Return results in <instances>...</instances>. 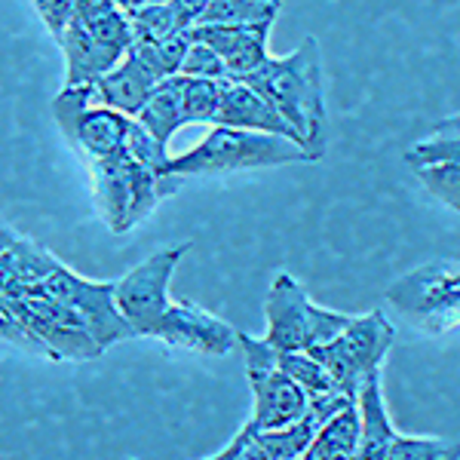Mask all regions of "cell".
I'll list each match as a JSON object with an SVG mask.
<instances>
[{
    "mask_svg": "<svg viewBox=\"0 0 460 460\" xmlns=\"http://www.w3.org/2000/svg\"><path fill=\"white\" fill-rule=\"evenodd\" d=\"M212 126H234V129H252V132H270V136H286L301 145L298 132L288 126V120L279 114L258 89H252L243 80H227L225 99H221L218 117Z\"/></svg>",
    "mask_w": 460,
    "mask_h": 460,
    "instance_id": "9a60e30c",
    "label": "cell"
},
{
    "mask_svg": "<svg viewBox=\"0 0 460 460\" xmlns=\"http://www.w3.org/2000/svg\"><path fill=\"white\" fill-rule=\"evenodd\" d=\"M0 335H4L6 344L19 347V350H25V353H31V356H40V359L56 362V356H53V350H49L47 341L37 335L34 329H28L25 323H19L16 316L0 314Z\"/></svg>",
    "mask_w": 460,
    "mask_h": 460,
    "instance_id": "f1b7e54d",
    "label": "cell"
},
{
    "mask_svg": "<svg viewBox=\"0 0 460 460\" xmlns=\"http://www.w3.org/2000/svg\"><path fill=\"white\" fill-rule=\"evenodd\" d=\"M387 460H460V442L433 436H396Z\"/></svg>",
    "mask_w": 460,
    "mask_h": 460,
    "instance_id": "4316f807",
    "label": "cell"
},
{
    "mask_svg": "<svg viewBox=\"0 0 460 460\" xmlns=\"http://www.w3.org/2000/svg\"><path fill=\"white\" fill-rule=\"evenodd\" d=\"M181 74L184 77H209V80H230V71H227V62L221 58L209 43L197 40L190 43L188 56L181 62Z\"/></svg>",
    "mask_w": 460,
    "mask_h": 460,
    "instance_id": "83f0119b",
    "label": "cell"
},
{
    "mask_svg": "<svg viewBox=\"0 0 460 460\" xmlns=\"http://www.w3.org/2000/svg\"><path fill=\"white\" fill-rule=\"evenodd\" d=\"M227 80L184 77V120L188 123H215L225 99Z\"/></svg>",
    "mask_w": 460,
    "mask_h": 460,
    "instance_id": "cb8c5ba5",
    "label": "cell"
},
{
    "mask_svg": "<svg viewBox=\"0 0 460 460\" xmlns=\"http://www.w3.org/2000/svg\"><path fill=\"white\" fill-rule=\"evenodd\" d=\"M86 172L93 178L95 209H99L111 234H126V230L142 225L160 206V199L175 190L151 166L132 157L129 147L93 163Z\"/></svg>",
    "mask_w": 460,
    "mask_h": 460,
    "instance_id": "3957f363",
    "label": "cell"
},
{
    "mask_svg": "<svg viewBox=\"0 0 460 460\" xmlns=\"http://www.w3.org/2000/svg\"><path fill=\"white\" fill-rule=\"evenodd\" d=\"M4 295H47V298L65 304V307L74 310V314L89 325V332H93L95 341L102 344V350H108L117 341L136 338L132 325L126 323V316L120 314V307H117L114 283L84 279L80 273H74L71 267H65L62 261H58V267L43 283L4 288Z\"/></svg>",
    "mask_w": 460,
    "mask_h": 460,
    "instance_id": "9c48e42d",
    "label": "cell"
},
{
    "mask_svg": "<svg viewBox=\"0 0 460 460\" xmlns=\"http://www.w3.org/2000/svg\"><path fill=\"white\" fill-rule=\"evenodd\" d=\"M160 80L154 77L151 71L145 68L132 53L123 56V62L117 68H111L105 77L95 80L93 89H95V102L99 105H108L120 114H129V117H138L142 108L147 105V99L154 95Z\"/></svg>",
    "mask_w": 460,
    "mask_h": 460,
    "instance_id": "2e32d148",
    "label": "cell"
},
{
    "mask_svg": "<svg viewBox=\"0 0 460 460\" xmlns=\"http://www.w3.org/2000/svg\"><path fill=\"white\" fill-rule=\"evenodd\" d=\"M283 0H212L199 25H273Z\"/></svg>",
    "mask_w": 460,
    "mask_h": 460,
    "instance_id": "44dd1931",
    "label": "cell"
},
{
    "mask_svg": "<svg viewBox=\"0 0 460 460\" xmlns=\"http://www.w3.org/2000/svg\"><path fill=\"white\" fill-rule=\"evenodd\" d=\"M31 6L53 37H62L65 28L74 22V0H31Z\"/></svg>",
    "mask_w": 460,
    "mask_h": 460,
    "instance_id": "4dcf8cb0",
    "label": "cell"
},
{
    "mask_svg": "<svg viewBox=\"0 0 460 460\" xmlns=\"http://www.w3.org/2000/svg\"><path fill=\"white\" fill-rule=\"evenodd\" d=\"M264 319V341L270 347H277V350H314L319 344L335 341L353 323L350 314L325 310L310 301L304 286L286 270H279L273 277L270 288H267Z\"/></svg>",
    "mask_w": 460,
    "mask_h": 460,
    "instance_id": "277c9868",
    "label": "cell"
},
{
    "mask_svg": "<svg viewBox=\"0 0 460 460\" xmlns=\"http://www.w3.org/2000/svg\"><path fill=\"white\" fill-rule=\"evenodd\" d=\"M442 160H460V114L439 120L424 138H418L405 151V163L411 169L427 166V163H442Z\"/></svg>",
    "mask_w": 460,
    "mask_h": 460,
    "instance_id": "7402d4cb",
    "label": "cell"
},
{
    "mask_svg": "<svg viewBox=\"0 0 460 460\" xmlns=\"http://www.w3.org/2000/svg\"><path fill=\"white\" fill-rule=\"evenodd\" d=\"M147 4H160V0H117V6H120V10H138V6H147Z\"/></svg>",
    "mask_w": 460,
    "mask_h": 460,
    "instance_id": "836d02e7",
    "label": "cell"
},
{
    "mask_svg": "<svg viewBox=\"0 0 460 460\" xmlns=\"http://www.w3.org/2000/svg\"><path fill=\"white\" fill-rule=\"evenodd\" d=\"M56 43L65 56V86H93L111 68H117L126 56L120 49L102 43L80 19H74L62 37H56Z\"/></svg>",
    "mask_w": 460,
    "mask_h": 460,
    "instance_id": "5bb4252c",
    "label": "cell"
},
{
    "mask_svg": "<svg viewBox=\"0 0 460 460\" xmlns=\"http://www.w3.org/2000/svg\"><path fill=\"white\" fill-rule=\"evenodd\" d=\"M151 338H157L166 347H175V350L203 356H225L240 344V332L234 325H227L221 316L209 314L206 307L188 298H172Z\"/></svg>",
    "mask_w": 460,
    "mask_h": 460,
    "instance_id": "7c38bea8",
    "label": "cell"
},
{
    "mask_svg": "<svg viewBox=\"0 0 460 460\" xmlns=\"http://www.w3.org/2000/svg\"><path fill=\"white\" fill-rule=\"evenodd\" d=\"M129 19H132V28H136V40H166V37H172L178 31H188V28H181V22H178L169 0L129 10ZM190 31H194V28H190Z\"/></svg>",
    "mask_w": 460,
    "mask_h": 460,
    "instance_id": "d4e9b609",
    "label": "cell"
},
{
    "mask_svg": "<svg viewBox=\"0 0 460 460\" xmlns=\"http://www.w3.org/2000/svg\"><path fill=\"white\" fill-rule=\"evenodd\" d=\"M111 10H117V0H74V19L80 22H89Z\"/></svg>",
    "mask_w": 460,
    "mask_h": 460,
    "instance_id": "d6a6232c",
    "label": "cell"
},
{
    "mask_svg": "<svg viewBox=\"0 0 460 460\" xmlns=\"http://www.w3.org/2000/svg\"><path fill=\"white\" fill-rule=\"evenodd\" d=\"M393 341H396V332H393L390 319L381 310H372L366 316H353V323L335 341L319 344L310 353L329 368L338 390L359 399V387L366 384V377L381 375Z\"/></svg>",
    "mask_w": 460,
    "mask_h": 460,
    "instance_id": "ba28073f",
    "label": "cell"
},
{
    "mask_svg": "<svg viewBox=\"0 0 460 460\" xmlns=\"http://www.w3.org/2000/svg\"><path fill=\"white\" fill-rule=\"evenodd\" d=\"M359 436H362V414L359 402L344 408L316 433L314 445L301 460H356L359 457Z\"/></svg>",
    "mask_w": 460,
    "mask_h": 460,
    "instance_id": "ffe728a7",
    "label": "cell"
},
{
    "mask_svg": "<svg viewBox=\"0 0 460 460\" xmlns=\"http://www.w3.org/2000/svg\"><path fill=\"white\" fill-rule=\"evenodd\" d=\"M387 304L424 335L460 329V261H427L387 286Z\"/></svg>",
    "mask_w": 460,
    "mask_h": 460,
    "instance_id": "5b68a950",
    "label": "cell"
},
{
    "mask_svg": "<svg viewBox=\"0 0 460 460\" xmlns=\"http://www.w3.org/2000/svg\"><path fill=\"white\" fill-rule=\"evenodd\" d=\"M277 359H279V368H283L288 377H295V381L307 390L310 399L338 390V384H335V377L329 375V368H325L310 350H279Z\"/></svg>",
    "mask_w": 460,
    "mask_h": 460,
    "instance_id": "603a6c76",
    "label": "cell"
},
{
    "mask_svg": "<svg viewBox=\"0 0 460 460\" xmlns=\"http://www.w3.org/2000/svg\"><path fill=\"white\" fill-rule=\"evenodd\" d=\"M136 120L142 123L160 145L169 147L175 132L188 123L184 120V74L160 80L157 89H154V95L147 99V105L142 108V114H138Z\"/></svg>",
    "mask_w": 460,
    "mask_h": 460,
    "instance_id": "d6986e66",
    "label": "cell"
},
{
    "mask_svg": "<svg viewBox=\"0 0 460 460\" xmlns=\"http://www.w3.org/2000/svg\"><path fill=\"white\" fill-rule=\"evenodd\" d=\"M240 347L252 387L249 424L258 433H270V429H283L301 420L310 408V396L295 377H288L279 368L277 347H270L264 338H252L246 332H240Z\"/></svg>",
    "mask_w": 460,
    "mask_h": 460,
    "instance_id": "52a82bcc",
    "label": "cell"
},
{
    "mask_svg": "<svg viewBox=\"0 0 460 460\" xmlns=\"http://www.w3.org/2000/svg\"><path fill=\"white\" fill-rule=\"evenodd\" d=\"M172 4V10H175V16L178 22H181V28H197L199 25V19L206 16V10H209V4L212 0H169Z\"/></svg>",
    "mask_w": 460,
    "mask_h": 460,
    "instance_id": "1f68e13d",
    "label": "cell"
},
{
    "mask_svg": "<svg viewBox=\"0 0 460 460\" xmlns=\"http://www.w3.org/2000/svg\"><path fill=\"white\" fill-rule=\"evenodd\" d=\"M58 267V258L40 243L22 236L19 230L4 225V249H0V277L4 288L37 286Z\"/></svg>",
    "mask_w": 460,
    "mask_h": 460,
    "instance_id": "e0dca14e",
    "label": "cell"
},
{
    "mask_svg": "<svg viewBox=\"0 0 460 460\" xmlns=\"http://www.w3.org/2000/svg\"><path fill=\"white\" fill-rule=\"evenodd\" d=\"M270 28L273 25H197L190 34L209 43L215 53L225 58L230 80H243L273 58L267 53Z\"/></svg>",
    "mask_w": 460,
    "mask_h": 460,
    "instance_id": "4fadbf2b",
    "label": "cell"
},
{
    "mask_svg": "<svg viewBox=\"0 0 460 460\" xmlns=\"http://www.w3.org/2000/svg\"><path fill=\"white\" fill-rule=\"evenodd\" d=\"M359 414H362V436H359V457L356 460H387L396 429L387 414V402L381 393V375L366 377L359 387Z\"/></svg>",
    "mask_w": 460,
    "mask_h": 460,
    "instance_id": "ac0fdd59",
    "label": "cell"
},
{
    "mask_svg": "<svg viewBox=\"0 0 460 460\" xmlns=\"http://www.w3.org/2000/svg\"><path fill=\"white\" fill-rule=\"evenodd\" d=\"M243 84L264 95L288 126L298 132L301 145L319 160L329 145V114H325V77L323 53L316 37H304L283 58H270Z\"/></svg>",
    "mask_w": 460,
    "mask_h": 460,
    "instance_id": "6da1fadb",
    "label": "cell"
},
{
    "mask_svg": "<svg viewBox=\"0 0 460 460\" xmlns=\"http://www.w3.org/2000/svg\"><path fill=\"white\" fill-rule=\"evenodd\" d=\"M418 175V181L439 199L442 206L460 212V160H442V163H427V166L411 169Z\"/></svg>",
    "mask_w": 460,
    "mask_h": 460,
    "instance_id": "484cf974",
    "label": "cell"
},
{
    "mask_svg": "<svg viewBox=\"0 0 460 460\" xmlns=\"http://www.w3.org/2000/svg\"><path fill=\"white\" fill-rule=\"evenodd\" d=\"M314 160L316 157L307 147L286 136L234 129V126H212L203 142H197L190 151L172 157L169 175L184 181L190 175H227V172H243V169H270V166L314 163Z\"/></svg>",
    "mask_w": 460,
    "mask_h": 460,
    "instance_id": "7a4b0ae2",
    "label": "cell"
},
{
    "mask_svg": "<svg viewBox=\"0 0 460 460\" xmlns=\"http://www.w3.org/2000/svg\"><path fill=\"white\" fill-rule=\"evenodd\" d=\"M209 460H270V457L264 455L261 439H258V429L246 420V424L240 427V433L227 442V448H221L218 455Z\"/></svg>",
    "mask_w": 460,
    "mask_h": 460,
    "instance_id": "f546056e",
    "label": "cell"
},
{
    "mask_svg": "<svg viewBox=\"0 0 460 460\" xmlns=\"http://www.w3.org/2000/svg\"><path fill=\"white\" fill-rule=\"evenodd\" d=\"M0 307L47 341L56 362H86L105 353L84 319L47 295H4Z\"/></svg>",
    "mask_w": 460,
    "mask_h": 460,
    "instance_id": "8fae6325",
    "label": "cell"
},
{
    "mask_svg": "<svg viewBox=\"0 0 460 460\" xmlns=\"http://www.w3.org/2000/svg\"><path fill=\"white\" fill-rule=\"evenodd\" d=\"M188 249L190 243L157 249L114 283L117 307L126 316V323L132 325L136 338H151L163 314L169 310V304H172L169 283H172V273L178 270V261L188 255Z\"/></svg>",
    "mask_w": 460,
    "mask_h": 460,
    "instance_id": "30bf717a",
    "label": "cell"
},
{
    "mask_svg": "<svg viewBox=\"0 0 460 460\" xmlns=\"http://www.w3.org/2000/svg\"><path fill=\"white\" fill-rule=\"evenodd\" d=\"M53 114L65 145L84 160L86 169L123 151L136 120L108 105H99L93 86H62V93L53 99Z\"/></svg>",
    "mask_w": 460,
    "mask_h": 460,
    "instance_id": "8992f818",
    "label": "cell"
}]
</instances>
